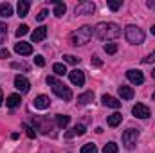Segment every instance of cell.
Instances as JSON below:
<instances>
[{
  "label": "cell",
  "mask_w": 155,
  "mask_h": 153,
  "mask_svg": "<svg viewBox=\"0 0 155 153\" xmlns=\"http://www.w3.org/2000/svg\"><path fill=\"white\" fill-rule=\"evenodd\" d=\"M81 153H97V146L92 144V142H88V144H85L81 148Z\"/></svg>",
  "instance_id": "cell-26"
},
{
  "label": "cell",
  "mask_w": 155,
  "mask_h": 153,
  "mask_svg": "<svg viewBox=\"0 0 155 153\" xmlns=\"http://www.w3.org/2000/svg\"><path fill=\"white\" fill-rule=\"evenodd\" d=\"M87 130H85V126L83 124H76L74 128H71L69 132H65V137L67 139H72V137H76V135H83Z\"/></svg>",
  "instance_id": "cell-15"
},
{
  "label": "cell",
  "mask_w": 155,
  "mask_h": 153,
  "mask_svg": "<svg viewBox=\"0 0 155 153\" xmlns=\"http://www.w3.org/2000/svg\"><path fill=\"white\" fill-rule=\"evenodd\" d=\"M121 5H123V2H121V0H108V7H110L112 11L121 9Z\"/></svg>",
  "instance_id": "cell-29"
},
{
  "label": "cell",
  "mask_w": 155,
  "mask_h": 153,
  "mask_svg": "<svg viewBox=\"0 0 155 153\" xmlns=\"http://www.w3.org/2000/svg\"><path fill=\"white\" fill-rule=\"evenodd\" d=\"M0 58H9V50L4 49V47H0Z\"/></svg>",
  "instance_id": "cell-36"
},
{
  "label": "cell",
  "mask_w": 155,
  "mask_h": 153,
  "mask_svg": "<svg viewBox=\"0 0 155 153\" xmlns=\"http://www.w3.org/2000/svg\"><path fill=\"white\" fill-rule=\"evenodd\" d=\"M137 139H139V130L128 128V130L123 133V144H124V148H126V150H132V148L135 146Z\"/></svg>",
  "instance_id": "cell-5"
},
{
  "label": "cell",
  "mask_w": 155,
  "mask_h": 153,
  "mask_svg": "<svg viewBox=\"0 0 155 153\" xmlns=\"http://www.w3.org/2000/svg\"><path fill=\"white\" fill-rule=\"evenodd\" d=\"M22 126H24V130H25V133H27V137H31V139H35V137H36V132L33 130V126H29L27 122H24Z\"/></svg>",
  "instance_id": "cell-28"
},
{
  "label": "cell",
  "mask_w": 155,
  "mask_h": 153,
  "mask_svg": "<svg viewBox=\"0 0 155 153\" xmlns=\"http://www.w3.org/2000/svg\"><path fill=\"white\" fill-rule=\"evenodd\" d=\"M121 121H123V115L121 114H112V115H108V119H107V122H108V126L110 128H116V126H119L121 124Z\"/></svg>",
  "instance_id": "cell-19"
},
{
  "label": "cell",
  "mask_w": 155,
  "mask_h": 153,
  "mask_svg": "<svg viewBox=\"0 0 155 153\" xmlns=\"http://www.w3.org/2000/svg\"><path fill=\"white\" fill-rule=\"evenodd\" d=\"M119 96H121V99H124V101H130V99L134 97V90H132L130 86H124V85H121V86H119Z\"/></svg>",
  "instance_id": "cell-18"
},
{
  "label": "cell",
  "mask_w": 155,
  "mask_h": 153,
  "mask_svg": "<svg viewBox=\"0 0 155 153\" xmlns=\"http://www.w3.org/2000/svg\"><path fill=\"white\" fill-rule=\"evenodd\" d=\"M47 15H49V11H47V9H41V11H40L38 15H36V20H38V22L45 20V18H47Z\"/></svg>",
  "instance_id": "cell-33"
},
{
  "label": "cell",
  "mask_w": 155,
  "mask_h": 153,
  "mask_svg": "<svg viewBox=\"0 0 155 153\" xmlns=\"http://www.w3.org/2000/svg\"><path fill=\"white\" fill-rule=\"evenodd\" d=\"M15 52L20 54V56H29V54H33V47L27 41H18L15 45Z\"/></svg>",
  "instance_id": "cell-10"
},
{
  "label": "cell",
  "mask_w": 155,
  "mask_h": 153,
  "mask_svg": "<svg viewBox=\"0 0 155 153\" xmlns=\"http://www.w3.org/2000/svg\"><path fill=\"white\" fill-rule=\"evenodd\" d=\"M124 36H126V41L132 43V45H141V43L144 41V33H143V29H139L137 25H126Z\"/></svg>",
  "instance_id": "cell-3"
},
{
  "label": "cell",
  "mask_w": 155,
  "mask_h": 153,
  "mask_svg": "<svg viewBox=\"0 0 155 153\" xmlns=\"http://www.w3.org/2000/svg\"><path fill=\"white\" fill-rule=\"evenodd\" d=\"M92 63H94L96 67H101V63H103V61H101V60H99L97 56H92Z\"/></svg>",
  "instance_id": "cell-37"
},
{
  "label": "cell",
  "mask_w": 155,
  "mask_h": 153,
  "mask_svg": "<svg viewBox=\"0 0 155 153\" xmlns=\"http://www.w3.org/2000/svg\"><path fill=\"white\" fill-rule=\"evenodd\" d=\"M20 101H22V99H20V96H18V94H11V96L5 99V105H7L9 108H16V106L20 105Z\"/></svg>",
  "instance_id": "cell-20"
},
{
  "label": "cell",
  "mask_w": 155,
  "mask_h": 153,
  "mask_svg": "<svg viewBox=\"0 0 155 153\" xmlns=\"http://www.w3.org/2000/svg\"><path fill=\"white\" fill-rule=\"evenodd\" d=\"M92 38V27L90 25H83V27H79L78 31H74L72 34H71V45H85V43H88Z\"/></svg>",
  "instance_id": "cell-2"
},
{
  "label": "cell",
  "mask_w": 155,
  "mask_h": 153,
  "mask_svg": "<svg viewBox=\"0 0 155 153\" xmlns=\"http://www.w3.org/2000/svg\"><path fill=\"white\" fill-rule=\"evenodd\" d=\"M52 70H54L56 76H65V74H67V67H65V63H54V65H52Z\"/></svg>",
  "instance_id": "cell-24"
},
{
  "label": "cell",
  "mask_w": 155,
  "mask_h": 153,
  "mask_svg": "<svg viewBox=\"0 0 155 153\" xmlns=\"http://www.w3.org/2000/svg\"><path fill=\"white\" fill-rule=\"evenodd\" d=\"M52 4H54V16L61 18L65 15V11H67V5L63 2H58V0H52Z\"/></svg>",
  "instance_id": "cell-17"
},
{
  "label": "cell",
  "mask_w": 155,
  "mask_h": 153,
  "mask_svg": "<svg viewBox=\"0 0 155 153\" xmlns=\"http://www.w3.org/2000/svg\"><path fill=\"white\" fill-rule=\"evenodd\" d=\"M96 11V5H94V2H88V0H85V2H79L76 5V15L78 16H85V15H92Z\"/></svg>",
  "instance_id": "cell-6"
},
{
  "label": "cell",
  "mask_w": 155,
  "mask_h": 153,
  "mask_svg": "<svg viewBox=\"0 0 155 153\" xmlns=\"http://www.w3.org/2000/svg\"><path fill=\"white\" fill-rule=\"evenodd\" d=\"M150 31H152V34L155 36V25H152V29H150Z\"/></svg>",
  "instance_id": "cell-40"
},
{
  "label": "cell",
  "mask_w": 155,
  "mask_h": 153,
  "mask_svg": "<svg viewBox=\"0 0 155 153\" xmlns=\"http://www.w3.org/2000/svg\"><path fill=\"white\" fill-rule=\"evenodd\" d=\"M126 77H128L132 83H135V85H141V83L144 81V76H143V72H141V70H134V69L126 72Z\"/></svg>",
  "instance_id": "cell-13"
},
{
  "label": "cell",
  "mask_w": 155,
  "mask_h": 153,
  "mask_svg": "<svg viewBox=\"0 0 155 153\" xmlns=\"http://www.w3.org/2000/svg\"><path fill=\"white\" fill-rule=\"evenodd\" d=\"M29 7H31V4L27 2V0H20L18 2V5H16V11H18V16H27V13H29Z\"/></svg>",
  "instance_id": "cell-16"
},
{
  "label": "cell",
  "mask_w": 155,
  "mask_h": 153,
  "mask_svg": "<svg viewBox=\"0 0 155 153\" xmlns=\"http://www.w3.org/2000/svg\"><path fill=\"white\" fill-rule=\"evenodd\" d=\"M63 61H65V63H72V65H76V63H79V58L71 56V54H65V56H63Z\"/></svg>",
  "instance_id": "cell-30"
},
{
  "label": "cell",
  "mask_w": 155,
  "mask_h": 153,
  "mask_svg": "<svg viewBox=\"0 0 155 153\" xmlns=\"http://www.w3.org/2000/svg\"><path fill=\"white\" fill-rule=\"evenodd\" d=\"M15 88L16 90H20L22 94H25V92H29V88H31V83H29V79L25 76H15Z\"/></svg>",
  "instance_id": "cell-7"
},
{
  "label": "cell",
  "mask_w": 155,
  "mask_h": 153,
  "mask_svg": "<svg viewBox=\"0 0 155 153\" xmlns=\"http://www.w3.org/2000/svg\"><path fill=\"white\" fill-rule=\"evenodd\" d=\"M27 33H29V27H27L25 24H22V25L16 29V36H18V38H20V36H24V34H27Z\"/></svg>",
  "instance_id": "cell-31"
},
{
  "label": "cell",
  "mask_w": 155,
  "mask_h": 153,
  "mask_svg": "<svg viewBox=\"0 0 155 153\" xmlns=\"http://www.w3.org/2000/svg\"><path fill=\"white\" fill-rule=\"evenodd\" d=\"M52 92H54L58 97H61L63 101H71V99H72V92H71V88L65 86L63 83H60L58 79L52 83Z\"/></svg>",
  "instance_id": "cell-4"
},
{
  "label": "cell",
  "mask_w": 155,
  "mask_h": 153,
  "mask_svg": "<svg viewBox=\"0 0 155 153\" xmlns=\"http://www.w3.org/2000/svg\"><path fill=\"white\" fill-rule=\"evenodd\" d=\"M105 52H107V54H116L117 52V43H105Z\"/></svg>",
  "instance_id": "cell-27"
},
{
  "label": "cell",
  "mask_w": 155,
  "mask_h": 153,
  "mask_svg": "<svg viewBox=\"0 0 155 153\" xmlns=\"http://www.w3.org/2000/svg\"><path fill=\"white\" fill-rule=\"evenodd\" d=\"M51 106V99L47 97V96H38L36 99H35V108L36 110H45V108H49Z\"/></svg>",
  "instance_id": "cell-12"
},
{
  "label": "cell",
  "mask_w": 155,
  "mask_h": 153,
  "mask_svg": "<svg viewBox=\"0 0 155 153\" xmlns=\"http://www.w3.org/2000/svg\"><path fill=\"white\" fill-rule=\"evenodd\" d=\"M69 77H71V83L76 85V86H83V85H85V74H83V70H79V69L71 70V72H69Z\"/></svg>",
  "instance_id": "cell-8"
},
{
  "label": "cell",
  "mask_w": 155,
  "mask_h": 153,
  "mask_svg": "<svg viewBox=\"0 0 155 153\" xmlns=\"http://www.w3.org/2000/svg\"><path fill=\"white\" fill-rule=\"evenodd\" d=\"M69 122H71V115H61V114L56 115V126L58 128H65Z\"/></svg>",
  "instance_id": "cell-22"
},
{
  "label": "cell",
  "mask_w": 155,
  "mask_h": 153,
  "mask_svg": "<svg viewBox=\"0 0 155 153\" xmlns=\"http://www.w3.org/2000/svg\"><path fill=\"white\" fill-rule=\"evenodd\" d=\"M11 67H13V69H22V70H27V69H29L25 63H11Z\"/></svg>",
  "instance_id": "cell-35"
},
{
  "label": "cell",
  "mask_w": 155,
  "mask_h": 153,
  "mask_svg": "<svg viewBox=\"0 0 155 153\" xmlns=\"http://www.w3.org/2000/svg\"><path fill=\"white\" fill-rule=\"evenodd\" d=\"M146 5H148L150 9H155V0H148V2H146Z\"/></svg>",
  "instance_id": "cell-38"
},
{
  "label": "cell",
  "mask_w": 155,
  "mask_h": 153,
  "mask_svg": "<svg viewBox=\"0 0 155 153\" xmlns=\"http://www.w3.org/2000/svg\"><path fill=\"white\" fill-rule=\"evenodd\" d=\"M92 99H94V92H85V94L78 96V103L79 105H88Z\"/></svg>",
  "instance_id": "cell-23"
},
{
  "label": "cell",
  "mask_w": 155,
  "mask_h": 153,
  "mask_svg": "<svg viewBox=\"0 0 155 153\" xmlns=\"http://www.w3.org/2000/svg\"><path fill=\"white\" fill-rule=\"evenodd\" d=\"M35 63H36V65H38V67H43V65H45V60H43V56H35Z\"/></svg>",
  "instance_id": "cell-34"
},
{
  "label": "cell",
  "mask_w": 155,
  "mask_h": 153,
  "mask_svg": "<svg viewBox=\"0 0 155 153\" xmlns=\"http://www.w3.org/2000/svg\"><path fill=\"white\" fill-rule=\"evenodd\" d=\"M2 101H4V96H2V90H0V105H2Z\"/></svg>",
  "instance_id": "cell-39"
},
{
  "label": "cell",
  "mask_w": 155,
  "mask_h": 153,
  "mask_svg": "<svg viewBox=\"0 0 155 153\" xmlns=\"http://www.w3.org/2000/svg\"><path fill=\"white\" fill-rule=\"evenodd\" d=\"M132 114L135 115V117H139V119H148L150 117V108L146 105H143V103H137L132 108Z\"/></svg>",
  "instance_id": "cell-9"
},
{
  "label": "cell",
  "mask_w": 155,
  "mask_h": 153,
  "mask_svg": "<svg viewBox=\"0 0 155 153\" xmlns=\"http://www.w3.org/2000/svg\"><path fill=\"white\" fill-rule=\"evenodd\" d=\"M101 101H103V105H105V106L114 108V110H117V108L121 106V101L116 99V97H112V96H108V94H105V96L101 97Z\"/></svg>",
  "instance_id": "cell-11"
},
{
  "label": "cell",
  "mask_w": 155,
  "mask_h": 153,
  "mask_svg": "<svg viewBox=\"0 0 155 153\" xmlns=\"http://www.w3.org/2000/svg\"><path fill=\"white\" fill-rule=\"evenodd\" d=\"M152 76H153V79H155V69H153V70H152Z\"/></svg>",
  "instance_id": "cell-41"
},
{
  "label": "cell",
  "mask_w": 155,
  "mask_h": 153,
  "mask_svg": "<svg viewBox=\"0 0 155 153\" xmlns=\"http://www.w3.org/2000/svg\"><path fill=\"white\" fill-rule=\"evenodd\" d=\"M103 153H119V148H117L116 142H108V144H105Z\"/></svg>",
  "instance_id": "cell-25"
},
{
  "label": "cell",
  "mask_w": 155,
  "mask_h": 153,
  "mask_svg": "<svg viewBox=\"0 0 155 153\" xmlns=\"http://www.w3.org/2000/svg\"><path fill=\"white\" fill-rule=\"evenodd\" d=\"M13 15V5L11 4H0V16L2 18H7V16H11Z\"/></svg>",
  "instance_id": "cell-21"
},
{
  "label": "cell",
  "mask_w": 155,
  "mask_h": 153,
  "mask_svg": "<svg viewBox=\"0 0 155 153\" xmlns=\"http://www.w3.org/2000/svg\"><path fill=\"white\" fill-rule=\"evenodd\" d=\"M45 36H47V27H45V25H41V27H38V29H35V31H33L31 40H33L35 43H38V41H41V40H45Z\"/></svg>",
  "instance_id": "cell-14"
},
{
  "label": "cell",
  "mask_w": 155,
  "mask_h": 153,
  "mask_svg": "<svg viewBox=\"0 0 155 153\" xmlns=\"http://www.w3.org/2000/svg\"><path fill=\"white\" fill-rule=\"evenodd\" d=\"M143 63H144V65H148V63H155V50L152 52V54H148L146 58H143Z\"/></svg>",
  "instance_id": "cell-32"
},
{
  "label": "cell",
  "mask_w": 155,
  "mask_h": 153,
  "mask_svg": "<svg viewBox=\"0 0 155 153\" xmlns=\"http://www.w3.org/2000/svg\"><path fill=\"white\" fill-rule=\"evenodd\" d=\"M94 33H96V36L99 40L108 41V40H116L121 34V27L117 24H114V22H101V24L96 25Z\"/></svg>",
  "instance_id": "cell-1"
},
{
  "label": "cell",
  "mask_w": 155,
  "mask_h": 153,
  "mask_svg": "<svg viewBox=\"0 0 155 153\" xmlns=\"http://www.w3.org/2000/svg\"><path fill=\"white\" fill-rule=\"evenodd\" d=\"M152 99H153V101H155V92H153V96H152Z\"/></svg>",
  "instance_id": "cell-42"
}]
</instances>
